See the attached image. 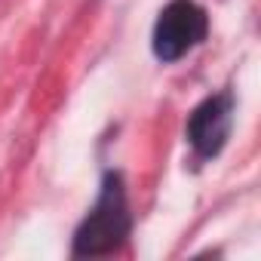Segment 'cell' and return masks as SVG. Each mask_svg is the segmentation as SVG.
<instances>
[{
    "mask_svg": "<svg viewBox=\"0 0 261 261\" xmlns=\"http://www.w3.org/2000/svg\"><path fill=\"white\" fill-rule=\"evenodd\" d=\"M129 233V206L126 194L117 175L105 178V188L98 194V203L80 224L74 237V252L77 255H105L114 252Z\"/></svg>",
    "mask_w": 261,
    "mask_h": 261,
    "instance_id": "cell-1",
    "label": "cell"
},
{
    "mask_svg": "<svg viewBox=\"0 0 261 261\" xmlns=\"http://www.w3.org/2000/svg\"><path fill=\"white\" fill-rule=\"evenodd\" d=\"M209 31L206 10L194 0H172L163 7L157 25H154V53L160 62H178L194 46L203 43Z\"/></svg>",
    "mask_w": 261,
    "mask_h": 261,
    "instance_id": "cell-2",
    "label": "cell"
},
{
    "mask_svg": "<svg viewBox=\"0 0 261 261\" xmlns=\"http://www.w3.org/2000/svg\"><path fill=\"white\" fill-rule=\"evenodd\" d=\"M233 126V98L227 92L206 98L188 120V139L200 157H215Z\"/></svg>",
    "mask_w": 261,
    "mask_h": 261,
    "instance_id": "cell-3",
    "label": "cell"
}]
</instances>
